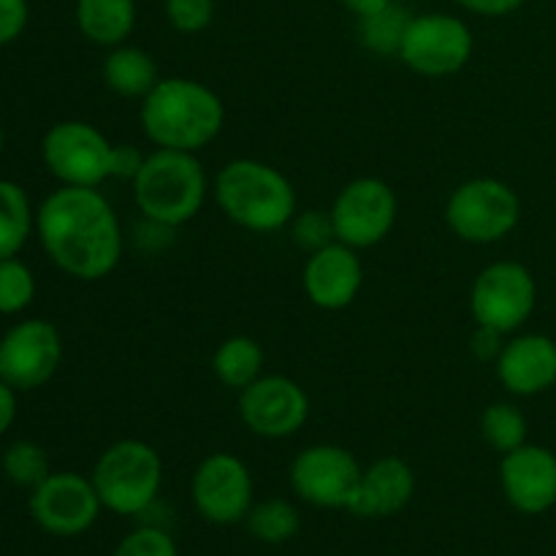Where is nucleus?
Masks as SVG:
<instances>
[{"label":"nucleus","instance_id":"obj_10","mask_svg":"<svg viewBox=\"0 0 556 556\" xmlns=\"http://www.w3.org/2000/svg\"><path fill=\"white\" fill-rule=\"evenodd\" d=\"M476 38L467 22L451 14L413 16L402 41L400 60L416 74L429 79L454 76L470 63Z\"/></svg>","mask_w":556,"mask_h":556},{"label":"nucleus","instance_id":"obj_11","mask_svg":"<svg viewBox=\"0 0 556 556\" xmlns=\"http://www.w3.org/2000/svg\"><path fill=\"white\" fill-rule=\"evenodd\" d=\"M364 467L348 448L334 443H318L304 448L291 462L288 481L293 494L315 508H351L362 483Z\"/></svg>","mask_w":556,"mask_h":556},{"label":"nucleus","instance_id":"obj_2","mask_svg":"<svg viewBox=\"0 0 556 556\" xmlns=\"http://www.w3.org/2000/svg\"><path fill=\"white\" fill-rule=\"evenodd\" d=\"M139 123L155 150L199 152L220 136L226 106L204 81L168 76L141 98Z\"/></svg>","mask_w":556,"mask_h":556},{"label":"nucleus","instance_id":"obj_16","mask_svg":"<svg viewBox=\"0 0 556 556\" xmlns=\"http://www.w3.org/2000/svg\"><path fill=\"white\" fill-rule=\"evenodd\" d=\"M500 483L514 510L525 516L546 514L556 505V454L532 443L503 454Z\"/></svg>","mask_w":556,"mask_h":556},{"label":"nucleus","instance_id":"obj_12","mask_svg":"<svg viewBox=\"0 0 556 556\" xmlns=\"http://www.w3.org/2000/svg\"><path fill=\"white\" fill-rule=\"evenodd\" d=\"M255 486L250 467L239 456L217 451L201 459L190 478V497L195 510L204 516L210 525H237L248 519Z\"/></svg>","mask_w":556,"mask_h":556},{"label":"nucleus","instance_id":"obj_6","mask_svg":"<svg viewBox=\"0 0 556 556\" xmlns=\"http://www.w3.org/2000/svg\"><path fill=\"white\" fill-rule=\"evenodd\" d=\"M521 220L519 193L494 177L462 182L445 201V223L470 244H494L516 231Z\"/></svg>","mask_w":556,"mask_h":556},{"label":"nucleus","instance_id":"obj_36","mask_svg":"<svg viewBox=\"0 0 556 556\" xmlns=\"http://www.w3.org/2000/svg\"><path fill=\"white\" fill-rule=\"evenodd\" d=\"M16 418V391L0 380V438L11 429Z\"/></svg>","mask_w":556,"mask_h":556},{"label":"nucleus","instance_id":"obj_32","mask_svg":"<svg viewBox=\"0 0 556 556\" xmlns=\"http://www.w3.org/2000/svg\"><path fill=\"white\" fill-rule=\"evenodd\" d=\"M147 155L134 144H114L112 147V163H109V174L112 179H123V182H134L139 177L141 166H144Z\"/></svg>","mask_w":556,"mask_h":556},{"label":"nucleus","instance_id":"obj_21","mask_svg":"<svg viewBox=\"0 0 556 556\" xmlns=\"http://www.w3.org/2000/svg\"><path fill=\"white\" fill-rule=\"evenodd\" d=\"M76 25L96 47H119L136 27L134 0H76Z\"/></svg>","mask_w":556,"mask_h":556},{"label":"nucleus","instance_id":"obj_29","mask_svg":"<svg viewBox=\"0 0 556 556\" xmlns=\"http://www.w3.org/2000/svg\"><path fill=\"white\" fill-rule=\"evenodd\" d=\"M291 237L299 248H304L307 253L326 248V244L334 242V223H331L329 212L320 210H304L296 212L291 220Z\"/></svg>","mask_w":556,"mask_h":556},{"label":"nucleus","instance_id":"obj_15","mask_svg":"<svg viewBox=\"0 0 556 556\" xmlns=\"http://www.w3.org/2000/svg\"><path fill=\"white\" fill-rule=\"evenodd\" d=\"M103 505L90 478L79 472H49L30 492V516L43 532L76 538L90 530Z\"/></svg>","mask_w":556,"mask_h":556},{"label":"nucleus","instance_id":"obj_28","mask_svg":"<svg viewBox=\"0 0 556 556\" xmlns=\"http://www.w3.org/2000/svg\"><path fill=\"white\" fill-rule=\"evenodd\" d=\"M36 299V277L20 258L0 261V315H16Z\"/></svg>","mask_w":556,"mask_h":556},{"label":"nucleus","instance_id":"obj_27","mask_svg":"<svg viewBox=\"0 0 556 556\" xmlns=\"http://www.w3.org/2000/svg\"><path fill=\"white\" fill-rule=\"evenodd\" d=\"M3 472L14 486L33 492L52 470H49V456L41 445L30 443V440H16L5 448Z\"/></svg>","mask_w":556,"mask_h":556},{"label":"nucleus","instance_id":"obj_7","mask_svg":"<svg viewBox=\"0 0 556 556\" xmlns=\"http://www.w3.org/2000/svg\"><path fill=\"white\" fill-rule=\"evenodd\" d=\"M538 304V282L519 261H494L476 277L470 313L478 326L514 334L530 320Z\"/></svg>","mask_w":556,"mask_h":556},{"label":"nucleus","instance_id":"obj_5","mask_svg":"<svg viewBox=\"0 0 556 556\" xmlns=\"http://www.w3.org/2000/svg\"><path fill=\"white\" fill-rule=\"evenodd\" d=\"M90 481L103 508L117 516H141L161 494V454L144 440H117L98 456Z\"/></svg>","mask_w":556,"mask_h":556},{"label":"nucleus","instance_id":"obj_18","mask_svg":"<svg viewBox=\"0 0 556 556\" xmlns=\"http://www.w3.org/2000/svg\"><path fill=\"white\" fill-rule=\"evenodd\" d=\"M497 378L514 396H538L556 386V342L546 334H519L500 351Z\"/></svg>","mask_w":556,"mask_h":556},{"label":"nucleus","instance_id":"obj_25","mask_svg":"<svg viewBox=\"0 0 556 556\" xmlns=\"http://www.w3.org/2000/svg\"><path fill=\"white\" fill-rule=\"evenodd\" d=\"M413 16L402 5L389 3L386 9L358 20V41L375 54H396L400 58L402 41H405L407 25Z\"/></svg>","mask_w":556,"mask_h":556},{"label":"nucleus","instance_id":"obj_38","mask_svg":"<svg viewBox=\"0 0 556 556\" xmlns=\"http://www.w3.org/2000/svg\"><path fill=\"white\" fill-rule=\"evenodd\" d=\"M0 157H3V128H0Z\"/></svg>","mask_w":556,"mask_h":556},{"label":"nucleus","instance_id":"obj_19","mask_svg":"<svg viewBox=\"0 0 556 556\" xmlns=\"http://www.w3.org/2000/svg\"><path fill=\"white\" fill-rule=\"evenodd\" d=\"M416 494V472L400 456H383L362 472V483L348 514L358 519H386L410 505Z\"/></svg>","mask_w":556,"mask_h":556},{"label":"nucleus","instance_id":"obj_22","mask_svg":"<svg viewBox=\"0 0 556 556\" xmlns=\"http://www.w3.org/2000/svg\"><path fill=\"white\" fill-rule=\"evenodd\" d=\"M212 372L226 389H248L264 375V348L248 334L226 337L212 353Z\"/></svg>","mask_w":556,"mask_h":556},{"label":"nucleus","instance_id":"obj_17","mask_svg":"<svg viewBox=\"0 0 556 556\" xmlns=\"http://www.w3.org/2000/svg\"><path fill=\"white\" fill-rule=\"evenodd\" d=\"M302 286L318 309L340 313L351 307L364 286V264L358 258V250L334 239L326 248L309 253L302 271Z\"/></svg>","mask_w":556,"mask_h":556},{"label":"nucleus","instance_id":"obj_37","mask_svg":"<svg viewBox=\"0 0 556 556\" xmlns=\"http://www.w3.org/2000/svg\"><path fill=\"white\" fill-rule=\"evenodd\" d=\"M340 3L345 5L351 14H356L358 20H362V16H369V14H375V11L386 9L391 0H340Z\"/></svg>","mask_w":556,"mask_h":556},{"label":"nucleus","instance_id":"obj_8","mask_svg":"<svg viewBox=\"0 0 556 556\" xmlns=\"http://www.w3.org/2000/svg\"><path fill=\"white\" fill-rule=\"evenodd\" d=\"M112 141L90 123L81 119H63L54 123L43 134L41 157L60 185L71 188H98L112 179L109 163H112Z\"/></svg>","mask_w":556,"mask_h":556},{"label":"nucleus","instance_id":"obj_20","mask_svg":"<svg viewBox=\"0 0 556 556\" xmlns=\"http://www.w3.org/2000/svg\"><path fill=\"white\" fill-rule=\"evenodd\" d=\"M101 76L103 85L114 96L130 98V101H141L161 81L155 58L141 47H130V43H119V47L109 49L106 60L101 65Z\"/></svg>","mask_w":556,"mask_h":556},{"label":"nucleus","instance_id":"obj_31","mask_svg":"<svg viewBox=\"0 0 556 556\" xmlns=\"http://www.w3.org/2000/svg\"><path fill=\"white\" fill-rule=\"evenodd\" d=\"M166 16L174 30L193 36L212 25L215 0H166Z\"/></svg>","mask_w":556,"mask_h":556},{"label":"nucleus","instance_id":"obj_24","mask_svg":"<svg viewBox=\"0 0 556 556\" xmlns=\"http://www.w3.org/2000/svg\"><path fill=\"white\" fill-rule=\"evenodd\" d=\"M244 521H248L250 535L261 543H269V546L288 543L291 538H296L299 530H302V516H299L296 505L280 497L255 503Z\"/></svg>","mask_w":556,"mask_h":556},{"label":"nucleus","instance_id":"obj_3","mask_svg":"<svg viewBox=\"0 0 556 556\" xmlns=\"http://www.w3.org/2000/svg\"><path fill=\"white\" fill-rule=\"evenodd\" d=\"M215 201L233 226L253 233L280 231L299 212L291 179L255 157H237L217 172Z\"/></svg>","mask_w":556,"mask_h":556},{"label":"nucleus","instance_id":"obj_9","mask_svg":"<svg viewBox=\"0 0 556 556\" xmlns=\"http://www.w3.org/2000/svg\"><path fill=\"white\" fill-rule=\"evenodd\" d=\"M337 242L353 250H369L383 242L400 215L394 188L380 177L351 179L329 210Z\"/></svg>","mask_w":556,"mask_h":556},{"label":"nucleus","instance_id":"obj_1","mask_svg":"<svg viewBox=\"0 0 556 556\" xmlns=\"http://www.w3.org/2000/svg\"><path fill=\"white\" fill-rule=\"evenodd\" d=\"M36 233L49 261L74 280H103L123 258V226L98 188L60 185L38 206Z\"/></svg>","mask_w":556,"mask_h":556},{"label":"nucleus","instance_id":"obj_34","mask_svg":"<svg viewBox=\"0 0 556 556\" xmlns=\"http://www.w3.org/2000/svg\"><path fill=\"white\" fill-rule=\"evenodd\" d=\"M503 337L497 329H489V326H478L472 331V340H470V351L478 362H497L500 351H503Z\"/></svg>","mask_w":556,"mask_h":556},{"label":"nucleus","instance_id":"obj_35","mask_svg":"<svg viewBox=\"0 0 556 556\" xmlns=\"http://www.w3.org/2000/svg\"><path fill=\"white\" fill-rule=\"evenodd\" d=\"M462 9L472 11V14H481V16H505V14H514L516 9L527 3V0H456Z\"/></svg>","mask_w":556,"mask_h":556},{"label":"nucleus","instance_id":"obj_30","mask_svg":"<svg viewBox=\"0 0 556 556\" xmlns=\"http://www.w3.org/2000/svg\"><path fill=\"white\" fill-rule=\"evenodd\" d=\"M114 556H179L177 543L166 530L155 525L139 527V530L128 532L123 541L114 548Z\"/></svg>","mask_w":556,"mask_h":556},{"label":"nucleus","instance_id":"obj_26","mask_svg":"<svg viewBox=\"0 0 556 556\" xmlns=\"http://www.w3.org/2000/svg\"><path fill=\"white\" fill-rule=\"evenodd\" d=\"M481 434L489 448L510 454L527 443V418L510 402H492L481 416Z\"/></svg>","mask_w":556,"mask_h":556},{"label":"nucleus","instance_id":"obj_33","mask_svg":"<svg viewBox=\"0 0 556 556\" xmlns=\"http://www.w3.org/2000/svg\"><path fill=\"white\" fill-rule=\"evenodd\" d=\"M27 0H0V47L16 41L27 27Z\"/></svg>","mask_w":556,"mask_h":556},{"label":"nucleus","instance_id":"obj_23","mask_svg":"<svg viewBox=\"0 0 556 556\" xmlns=\"http://www.w3.org/2000/svg\"><path fill=\"white\" fill-rule=\"evenodd\" d=\"M33 228H36V215L22 185L0 179V261L20 255Z\"/></svg>","mask_w":556,"mask_h":556},{"label":"nucleus","instance_id":"obj_4","mask_svg":"<svg viewBox=\"0 0 556 556\" xmlns=\"http://www.w3.org/2000/svg\"><path fill=\"white\" fill-rule=\"evenodd\" d=\"M134 201L141 217L166 228L193 220L206 201V172L195 152L155 150L134 179Z\"/></svg>","mask_w":556,"mask_h":556},{"label":"nucleus","instance_id":"obj_14","mask_svg":"<svg viewBox=\"0 0 556 556\" xmlns=\"http://www.w3.org/2000/svg\"><path fill=\"white\" fill-rule=\"evenodd\" d=\"M239 418L258 438H293L309 418V396L288 375H261L239 391Z\"/></svg>","mask_w":556,"mask_h":556},{"label":"nucleus","instance_id":"obj_13","mask_svg":"<svg viewBox=\"0 0 556 556\" xmlns=\"http://www.w3.org/2000/svg\"><path fill=\"white\" fill-rule=\"evenodd\" d=\"M63 362V337L49 320L30 318L11 326L0 340V380L14 391L47 386Z\"/></svg>","mask_w":556,"mask_h":556}]
</instances>
